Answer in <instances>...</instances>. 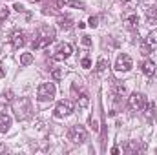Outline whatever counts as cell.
I'll list each match as a JSON object with an SVG mask.
<instances>
[{"mask_svg": "<svg viewBox=\"0 0 157 155\" xmlns=\"http://www.w3.org/2000/svg\"><path fill=\"white\" fill-rule=\"evenodd\" d=\"M75 99H77V102H78V106H80V108H86V106H88V102H90V99H88V93H86V91H82V93L77 95Z\"/></svg>", "mask_w": 157, "mask_h": 155, "instance_id": "d6986e66", "label": "cell"}, {"mask_svg": "<svg viewBox=\"0 0 157 155\" xmlns=\"http://www.w3.org/2000/svg\"><path fill=\"white\" fill-rule=\"evenodd\" d=\"M144 104H146V99H144V95H143V93H132V95H130L128 106H130V110H132V112H139Z\"/></svg>", "mask_w": 157, "mask_h": 155, "instance_id": "8992f818", "label": "cell"}, {"mask_svg": "<svg viewBox=\"0 0 157 155\" xmlns=\"http://www.w3.org/2000/svg\"><path fill=\"white\" fill-rule=\"evenodd\" d=\"M90 66H91L90 59H82V68H90Z\"/></svg>", "mask_w": 157, "mask_h": 155, "instance_id": "4dcf8cb0", "label": "cell"}, {"mask_svg": "<svg viewBox=\"0 0 157 155\" xmlns=\"http://www.w3.org/2000/svg\"><path fill=\"white\" fill-rule=\"evenodd\" d=\"M9 126H11V117L7 113H0V131L6 133L9 130Z\"/></svg>", "mask_w": 157, "mask_h": 155, "instance_id": "e0dca14e", "label": "cell"}, {"mask_svg": "<svg viewBox=\"0 0 157 155\" xmlns=\"http://www.w3.org/2000/svg\"><path fill=\"white\" fill-rule=\"evenodd\" d=\"M59 28L64 29V31H70V29L73 28V20H71L70 17H60V18H59Z\"/></svg>", "mask_w": 157, "mask_h": 155, "instance_id": "ac0fdd59", "label": "cell"}, {"mask_svg": "<svg viewBox=\"0 0 157 155\" xmlns=\"http://www.w3.org/2000/svg\"><path fill=\"white\" fill-rule=\"evenodd\" d=\"M122 24H124L126 29H137V26H139V17H137V13H128V15H124Z\"/></svg>", "mask_w": 157, "mask_h": 155, "instance_id": "9c48e42d", "label": "cell"}, {"mask_svg": "<svg viewBox=\"0 0 157 155\" xmlns=\"http://www.w3.org/2000/svg\"><path fill=\"white\" fill-rule=\"evenodd\" d=\"M106 68H108V60L106 59H99V62H97V73H102Z\"/></svg>", "mask_w": 157, "mask_h": 155, "instance_id": "603a6c76", "label": "cell"}, {"mask_svg": "<svg viewBox=\"0 0 157 155\" xmlns=\"http://www.w3.org/2000/svg\"><path fill=\"white\" fill-rule=\"evenodd\" d=\"M90 126H91V130H93V131H99V124H97V120L90 119Z\"/></svg>", "mask_w": 157, "mask_h": 155, "instance_id": "f1b7e54d", "label": "cell"}, {"mask_svg": "<svg viewBox=\"0 0 157 155\" xmlns=\"http://www.w3.org/2000/svg\"><path fill=\"white\" fill-rule=\"evenodd\" d=\"M141 70H143V73H144L146 77H154L155 71H157V66H155V62H152V60H143Z\"/></svg>", "mask_w": 157, "mask_h": 155, "instance_id": "7c38bea8", "label": "cell"}, {"mask_svg": "<svg viewBox=\"0 0 157 155\" xmlns=\"http://www.w3.org/2000/svg\"><path fill=\"white\" fill-rule=\"evenodd\" d=\"M9 17V9L6 6H0V20H6Z\"/></svg>", "mask_w": 157, "mask_h": 155, "instance_id": "cb8c5ba5", "label": "cell"}, {"mask_svg": "<svg viewBox=\"0 0 157 155\" xmlns=\"http://www.w3.org/2000/svg\"><path fill=\"white\" fill-rule=\"evenodd\" d=\"M55 93H57V88H55V84L53 82H44V84H40L39 89H37V99L39 100H51L53 97H55Z\"/></svg>", "mask_w": 157, "mask_h": 155, "instance_id": "5b68a950", "label": "cell"}, {"mask_svg": "<svg viewBox=\"0 0 157 155\" xmlns=\"http://www.w3.org/2000/svg\"><path fill=\"white\" fill-rule=\"evenodd\" d=\"M13 112H15L18 120H24V119L31 117V102H29V99L13 100Z\"/></svg>", "mask_w": 157, "mask_h": 155, "instance_id": "7a4b0ae2", "label": "cell"}, {"mask_svg": "<svg viewBox=\"0 0 157 155\" xmlns=\"http://www.w3.org/2000/svg\"><path fill=\"white\" fill-rule=\"evenodd\" d=\"M121 2H122V4H124V6H126L128 9H132V7H133L135 4H139V0H121Z\"/></svg>", "mask_w": 157, "mask_h": 155, "instance_id": "4316f807", "label": "cell"}, {"mask_svg": "<svg viewBox=\"0 0 157 155\" xmlns=\"http://www.w3.org/2000/svg\"><path fill=\"white\" fill-rule=\"evenodd\" d=\"M33 62V55L31 53H24L22 57H20V64L22 66H28V64H31Z\"/></svg>", "mask_w": 157, "mask_h": 155, "instance_id": "7402d4cb", "label": "cell"}, {"mask_svg": "<svg viewBox=\"0 0 157 155\" xmlns=\"http://www.w3.org/2000/svg\"><path fill=\"white\" fill-rule=\"evenodd\" d=\"M68 139H70L71 142H75V144H82V142L88 141V131L84 130V126L75 124V126L70 128V131H68Z\"/></svg>", "mask_w": 157, "mask_h": 155, "instance_id": "3957f363", "label": "cell"}, {"mask_svg": "<svg viewBox=\"0 0 157 155\" xmlns=\"http://www.w3.org/2000/svg\"><path fill=\"white\" fill-rule=\"evenodd\" d=\"M51 77L55 78V80H60V78H62V70H59V68L53 70V71H51Z\"/></svg>", "mask_w": 157, "mask_h": 155, "instance_id": "484cf974", "label": "cell"}, {"mask_svg": "<svg viewBox=\"0 0 157 155\" xmlns=\"http://www.w3.org/2000/svg\"><path fill=\"white\" fill-rule=\"evenodd\" d=\"M15 9H17V11H18V13H20V11H24V7H22V6H20V4H15Z\"/></svg>", "mask_w": 157, "mask_h": 155, "instance_id": "1f68e13d", "label": "cell"}, {"mask_svg": "<svg viewBox=\"0 0 157 155\" xmlns=\"http://www.w3.org/2000/svg\"><path fill=\"white\" fill-rule=\"evenodd\" d=\"M73 112H75V104H73L71 99H64V100H60V102L55 106V117H57V119L71 115Z\"/></svg>", "mask_w": 157, "mask_h": 155, "instance_id": "277c9868", "label": "cell"}, {"mask_svg": "<svg viewBox=\"0 0 157 155\" xmlns=\"http://www.w3.org/2000/svg\"><path fill=\"white\" fill-rule=\"evenodd\" d=\"M144 15H146V22L150 26H157V7L155 6H148L144 9Z\"/></svg>", "mask_w": 157, "mask_h": 155, "instance_id": "4fadbf2b", "label": "cell"}, {"mask_svg": "<svg viewBox=\"0 0 157 155\" xmlns=\"http://www.w3.org/2000/svg\"><path fill=\"white\" fill-rule=\"evenodd\" d=\"M53 40H55V29L42 26L39 29V35L35 37L33 44H31V47H33V49H44V47H48Z\"/></svg>", "mask_w": 157, "mask_h": 155, "instance_id": "6da1fadb", "label": "cell"}, {"mask_svg": "<svg viewBox=\"0 0 157 155\" xmlns=\"http://www.w3.org/2000/svg\"><path fill=\"white\" fill-rule=\"evenodd\" d=\"M124 93H126V88H124L121 82H113V88H112L113 100H115V102H121V100H122V97H124Z\"/></svg>", "mask_w": 157, "mask_h": 155, "instance_id": "8fae6325", "label": "cell"}, {"mask_svg": "<svg viewBox=\"0 0 157 155\" xmlns=\"http://www.w3.org/2000/svg\"><path fill=\"white\" fill-rule=\"evenodd\" d=\"M11 44H13V47H15V49L22 47V46L26 44V35H24L22 31H15V33L11 35Z\"/></svg>", "mask_w": 157, "mask_h": 155, "instance_id": "5bb4252c", "label": "cell"}, {"mask_svg": "<svg viewBox=\"0 0 157 155\" xmlns=\"http://www.w3.org/2000/svg\"><path fill=\"white\" fill-rule=\"evenodd\" d=\"M15 99H13V91H4V95H2V99H0V102L2 104H11Z\"/></svg>", "mask_w": 157, "mask_h": 155, "instance_id": "44dd1931", "label": "cell"}, {"mask_svg": "<svg viewBox=\"0 0 157 155\" xmlns=\"http://www.w3.org/2000/svg\"><path fill=\"white\" fill-rule=\"evenodd\" d=\"M155 46H157V37H155V35H150V37H146L144 44L141 46V51H143V55H148V53H152V51L155 49Z\"/></svg>", "mask_w": 157, "mask_h": 155, "instance_id": "30bf717a", "label": "cell"}, {"mask_svg": "<svg viewBox=\"0 0 157 155\" xmlns=\"http://www.w3.org/2000/svg\"><path fill=\"white\" fill-rule=\"evenodd\" d=\"M82 44H84L86 47H90V46H91V37H88V35H84V37H82Z\"/></svg>", "mask_w": 157, "mask_h": 155, "instance_id": "83f0119b", "label": "cell"}, {"mask_svg": "<svg viewBox=\"0 0 157 155\" xmlns=\"http://www.w3.org/2000/svg\"><path fill=\"white\" fill-rule=\"evenodd\" d=\"M33 2H39V0H33Z\"/></svg>", "mask_w": 157, "mask_h": 155, "instance_id": "d6a6232c", "label": "cell"}, {"mask_svg": "<svg viewBox=\"0 0 157 155\" xmlns=\"http://www.w3.org/2000/svg\"><path fill=\"white\" fill-rule=\"evenodd\" d=\"M62 4H68V6H71V7H84V4H82V2H77V0H64Z\"/></svg>", "mask_w": 157, "mask_h": 155, "instance_id": "d4e9b609", "label": "cell"}, {"mask_svg": "<svg viewBox=\"0 0 157 155\" xmlns=\"http://www.w3.org/2000/svg\"><path fill=\"white\" fill-rule=\"evenodd\" d=\"M71 55V46L70 44H59L57 46V49H55V53H53V59L55 60H64V59H68Z\"/></svg>", "mask_w": 157, "mask_h": 155, "instance_id": "52a82bcc", "label": "cell"}, {"mask_svg": "<svg viewBox=\"0 0 157 155\" xmlns=\"http://www.w3.org/2000/svg\"><path fill=\"white\" fill-rule=\"evenodd\" d=\"M42 13L44 15H60V9H59V6L55 2H49V4H46L42 7Z\"/></svg>", "mask_w": 157, "mask_h": 155, "instance_id": "2e32d148", "label": "cell"}, {"mask_svg": "<svg viewBox=\"0 0 157 155\" xmlns=\"http://www.w3.org/2000/svg\"><path fill=\"white\" fill-rule=\"evenodd\" d=\"M97 22H99L97 17H91V18H90V26H91V28H97Z\"/></svg>", "mask_w": 157, "mask_h": 155, "instance_id": "f546056e", "label": "cell"}, {"mask_svg": "<svg viewBox=\"0 0 157 155\" xmlns=\"http://www.w3.org/2000/svg\"><path fill=\"white\" fill-rule=\"evenodd\" d=\"M144 119H146L148 122H154V120H155V104H154V102L144 104Z\"/></svg>", "mask_w": 157, "mask_h": 155, "instance_id": "9a60e30c", "label": "cell"}, {"mask_svg": "<svg viewBox=\"0 0 157 155\" xmlns=\"http://www.w3.org/2000/svg\"><path fill=\"white\" fill-rule=\"evenodd\" d=\"M132 66H133V62H132V59H130L128 55L122 53V55L117 57V62H115V70H117V71H130Z\"/></svg>", "mask_w": 157, "mask_h": 155, "instance_id": "ba28073f", "label": "cell"}, {"mask_svg": "<svg viewBox=\"0 0 157 155\" xmlns=\"http://www.w3.org/2000/svg\"><path fill=\"white\" fill-rule=\"evenodd\" d=\"M124 152H126V153H137V152H139V144H137L135 141H132V142H128V144L124 146Z\"/></svg>", "mask_w": 157, "mask_h": 155, "instance_id": "ffe728a7", "label": "cell"}]
</instances>
